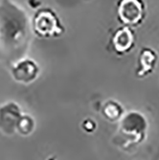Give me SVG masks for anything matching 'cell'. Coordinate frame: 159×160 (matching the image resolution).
Segmentation results:
<instances>
[{
	"mask_svg": "<svg viewBox=\"0 0 159 160\" xmlns=\"http://www.w3.org/2000/svg\"><path fill=\"white\" fill-rule=\"evenodd\" d=\"M116 10L118 21L133 29L139 27L147 16V6L144 0H118Z\"/></svg>",
	"mask_w": 159,
	"mask_h": 160,
	"instance_id": "obj_3",
	"label": "cell"
},
{
	"mask_svg": "<svg viewBox=\"0 0 159 160\" xmlns=\"http://www.w3.org/2000/svg\"><path fill=\"white\" fill-rule=\"evenodd\" d=\"M97 126H98L97 122L91 117L83 119L82 122L81 123L82 129L86 133H93L97 129Z\"/></svg>",
	"mask_w": 159,
	"mask_h": 160,
	"instance_id": "obj_10",
	"label": "cell"
},
{
	"mask_svg": "<svg viewBox=\"0 0 159 160\" xmlns=\"http://www.w3.org/2000/svg\"><path fill=\"white\" fill-rule=\"evenodd\" d=\"M110 48L118 56L131 53L136 45V35L133 28L122 25L116 29L110 38Z\"/></svg>",
	"mask_w": 159,
	"mask_h": 160,
	"instance_id": "obj_4",
	"label": "cell"
},
{
	"mask_svg": "<svg viewBox=\"0 0 159 160\" xmlns=\"http://www.w3.org/2000/svg\"><path fill=\"white\" fill-rule=\"evenodd\" d=\"M21 115L20 108L14 102L2 106L0 108V130L7 134L13 133Z\"/></svg>",
	"mask_w": 159,
	"mask_h": 160,
	"instance_id": "obj_6",
	"label": "cell"
},
{
	"mask_svg": "<svg viewBox=\"0 0 159 160\" xmlns=\"http://www.w3.org/2000/svg\"><path fill=\"white\" fill-rule=\"evenodd\" d=\"M148 128L149 122L145 115L138 110H129L118 121L113 142L125 151L136 148L145 141Z\"/></svg>",
	"mask_w": 159,
	"mask_h": 160,
	"instance_id": "obj_1",
	"label": "cell"
},
{
	"mask_svg": "<svg viewBox=\"0 0 159 160\" xmlns=\"http://www.w3.org/2000/svg\"><path fill=\"white\" fill-rule=\"evenodd\" d=\"M33 30L39 38H59L65 32L59 16L50 8L37 10L33 19Z\"/></svg>",
	"mask_w": 159,
	"mask_h": 160,
	"instance_id": "obj_2",
	"label": "cell"
},
{
	"mask_svg": "<svg viewBox=\"0 0 159 160\" xmlns=\"http://www.w3.org/2000/svg\"><path fill=\"white\" fill-rule=\"evenodd\" d=\"M101 112L103 117L109 122H118L125 113L123 106L115 100L106 101Z\"/></svg>",
	"mask_w": 159,
	"mask_h": 160,
	"instance_id": "obj_8",
	"label": "cell"
},
{
	"mask_svg": "<svg viewBox=\"0 0 159 160\" xmlns=\"http://www.w3.org/2000/svg\"><path fill=\"white\" fill-rule=\"evenodd\" d=\"M158 54L152 47H142L139 51L136 68L134 70L135 77L138 79H145L152 75L158 62Z\"/></svg>",
	"mask_w": 159,
	"mask_h": 160,
	"instance_id": "obj_5",
	"label": "cell"
},
{
	"mask_svg": "<svg viewBox=\"0 0 159 160\" xmlns=\"http://www.w3.org/2000/svg\"><path fill=\"white\" fill-rule=\"evenodd\" d=\"M36 128V122L32 116L28 114H22L17 125V130L22 135L31 134Z\"/></svg>",
	"mask_w": 159,
	"mask_h": 160,
	"instance_id": "obj_9",
	"label": "cell"
},
{
	"mask_svg": "<svg viewBox=\"0 0 159 160\" xmlns=\"http://www.w3.org/2000/svg\"><path fill=\"white\" fill-rule=\"evenodd\" d=\"M39 74L37 63L31 59H23L12 68V78L18 82L30 83L34 82Z\"/></svg>",
	"mask_w": 159,
	"mask_h": 160,
	"instance_id": "obj_7",
	"label": "cell"
}]
</instances>
